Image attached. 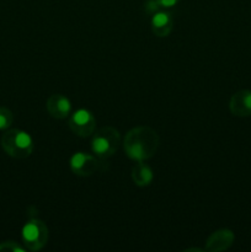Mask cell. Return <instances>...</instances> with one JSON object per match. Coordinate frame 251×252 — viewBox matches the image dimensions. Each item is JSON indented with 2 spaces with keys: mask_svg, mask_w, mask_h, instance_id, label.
Returning a JSON list of instances; mask_svg holds the SVG:
<instances>
[{
  "mask_svg": "<svg viewBox=\"0 0 251 252\" xmlns=\"http://www.w3.org/2000/svg\"><path fill=\"white\" fill-rule=\"evenodd\" d=\"M125 152L129 159L135 161H144L157 153L159 147V135L147 126L132 128L126 134Z\"/></svg>",
  "mask_w": 251,
  "mask_h": 252,
  "instance_id": "1",
  "label": "cell"
},
{
  "mask_svg": "<svg viewBox=\"0 0 251 252\" xmlns=\"http://www.w3.org/2000/svg\"><path fill=\"white\" fill-rule=\"evenodd\" d=\"M121 144V135L116 128L103 127L96 132L91 142V149L100 160L108 159L117 152Z\"/></svg>",
  "mask_w": 251,
  "mask_h": 252,
  "instance_id": "2",
  "label": "cell"
},
{
  "mask_svg": "<svg viewBox=\"0 0 251 252\" xmlns=\"http://www.w3.org/2000/svg\"><path fill=\"white\" fill-rule=\"evenodd\" d=\"M22 236L27 248L31 251H38L48 243L49 233L46 224L38 219L29 221L22 229Z\"/></svg>",
  "mask_w": 251,
  "mask_h": 252,
  "instance_id": "3",
  "label": "cell"
},
{
  "mask_svg": "<svg viewBox=\"0 0 251 252\" xmlns=\"http://www.w3.org/2000/svg\"><path fill=\"white\" fill-rule=\"evenodd\" d=\"M2 144L10 155L16 158H27L33 149L31 137L26 132H20V130H12L5 135Z\"/></svg>",
  "mask_w": 251,
  "mask_h": 252,
  "instance_id": "4",
  "label": "cell"
},
{
  "mask_svg": "<svg viewBox=\"0 0 251 252\" xmlns=\"http://www.w3.org/2000/svg\"><path fill=\"white\" fill-rule=\"evenodd\" d=\"M69 128L74 134L86 138L95 132L96 120L90 111L81 108L71 115L69 120Z\"/></svg>",
  "mask_w": 251,
  "mask_h": 252,
  "instance_id": "5",
  "label": "cell"
},
{
  "mask_svg": "<svg viewBox=\"0 0 251 252\" xmlns=\"http://www.w3.org/2000/svg\"><path fill=\"white\" fill-rule=\"evenodd\" d=\"M100 166V159L85 153H75L70 159V169L78 176H91Z\"/></svg>",
  "mask_w": 251,
  "mask_h": 252,
  "instance_id": "6",
  "label": "cell"
},
{
  "mask_svg": "<svg viewBox=\"0 0 251 252\" xmlns=\"http://www.w3.org/2000/svg\"><path fill=\"white\" fill-rule=\"evenodd\" d=\"M46 107L52 117L57 118V120H64L70 113L71 103L65 96L61 95V94H54L48 97Z\"/></svg>",
  "mask_w": 251,
  "mask_h": 252,
  "instance_id": "7",
  "label": "cell"
},
{
  "mask_svg": "<svg viewBox=\"0 0 251 252\" xmlns=\"http://www.w3.org/2000/svg\"><path fill=\"white\" fill-rule=\"evenodd\" d=\"M229 108L234 116L246 117L251 115V91L241 90L234 94L229 102Z\"/></svg>",
  "mask_w": 251,
  "mask_h": 252,
  "instance_id": "8",
  "label": "cell"
},
{
  "mask_svg": "<svg viewBox=\"0 0 251 252\" xmlns=\"http://www.w3.org/2000/svg\"><path fill=\"white\" fill-rule=\"evenodd\" d=\"M234 243V234L229 229H220L212 234L207 240L206 250L217 252L226 250Z\"/></svg>",
  "mask_w": 251,
  "mask_h": 252,
  "instance_id": "9",
  "label": "cell"
},
{
  "mask_svg": "<svg viewBox=\"0 0 251 252\" xmlns=\"http://www.w3.org/2000/svg\"><path fill=\"white\" fill-rule=\"evenodd\" d=\"M172 26H174V21L170 14L161 11L155 12L152 19V29L157 37L169 36L170 32L172 31Z\"/></svg>",
  "mask_w": 251,
  "mask_h": 252,
  "instance_id": "10",
  "label": "cell"
},
{
  "mask_svg": "<svg viewBox=\"0 0 251 252\" xmlns=\"http://www.w3.org/2000/svg\"><path fill=\"white\" fill-rule=\"evenodd\" d=\"M132 179L137 186H148L153 181L152 169L143 161H138V164L132 170Z\"/></svg>",
  "mask_w": 251,
  "mask_h": 252,
  "instance_id": "11",
  "label": "cell"
},
{
  "mask_svg": "<svg viewBox=\"0 0 251 252\" xmlns=\"http://www.w3.org/2000/svg\"><path fill=\"white\" fill-rule=\"evenodd\" d=\"M11 122V115L9 111H0V129H4Z\"/></svg>",
  "mask_w": 251,
  "mask_h": 252,
  "instance_id": "12",
  "label": "cell"
},
{
  "mask_svg": "<svg viewBox=\"0 0 251 252\" xmlns=\"http://www.w3.org/2000/svg\"><path fill=\"white\" fill-rule=\"evenodd\" d=\"M159 6L160 5L157 0H148L147 4H145V10H147L148 12H154L157 11V9Z\"/></svg>",
  "mask_w": 251,
  "mask_h": 252,
  "instance_id": "13",
  "label": "cell"
},
{
  "mask_svg": "<svg viewBox=\"0 0 251 252\" xmlns=\"http://www.w3.org/2000/svg\"><path fill=\"white\" fill-rule=\"evenodd\" d=\"M157 2H159L160 6L162 7H171V6H175V5L179 2V0H157Z\"/></svg>",
  "mask_w": 251,
  "mask_h": 252,
  "instance_id": "14",
  "label": "cell"
}]
</instances>
